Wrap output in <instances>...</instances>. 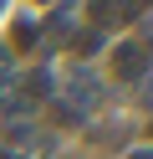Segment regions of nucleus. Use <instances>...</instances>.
Wrapping results in <instances>:
<instances>
[{
	"mask_svg": "<svg viewBox=\"0 0 153 159\" xmlns=\"http://www.w3.org/2000/svg\"><path fill=\"white\" fill-rule=\"evenodd\" d=\"M5 77H10V52L0 46V82H5Z\"/></svg>",
	"mask_w": 153,
	"mask_h": 159,
	"instance_id": "423d86ee",
	"label": "nucleus"
},
{
	"mask_svg": "<svg viewBox=\"0 0 153 159\" xmlns=\"http://www.w3.org/2000/svg\"><path fill=\"white\" fill-rule=\"evenodd\" d=\"M0 159H10V154H5V149H0Z\"/></svg>",
	"mask_w": 153,
	"mask_h": 159,
	"instance_id": "6e6552de",
	"label": "nucleus"
},
{
	"mask_svg": "<svg viewBox=\"0 0 153 159\" xmlns=\"http://www.w3.org/2000/svg\"><path fill=\"white\" fill-rule=\"evenodd\" d=\"M92 21H97V26L128 21V0H92Z\"/></svg>",
	"mask_w": 153,
	"mask_h": 159,
	"instance_id": "f03ea898",
	"label": "nucleus"
},
{
	"mask_svg": "<svg viewBox=\"0 0 153 159\" xmlns=\"http://www.w3.org/2000/svg\"><path fill=\"white\" fill-rule=\"evenodd\" d=\"M143 108H153V72L143 77Z\"/></svg>",
	"mask_w": 153,
	"mask_h": 159,
	"instance_id": "39448f33",
	"label": "nucleus"
},
{
	"mask_svg": "<svg viewBox=\"0 0 153 159\" xmlns=\"http://www.w3.org/2000/svg\"><path fill=\"white\" fill-rule=\"evenodd\" d=\"M51 113H56V123H82V118H77V108H71V103H51Z\"/></svg>",
	"mask_w": 153,
	"mask_h": 159,
	"instance_id": "20e7f679",
	"label": "nucleus"
},
{
	"mask_svg": "<svg viewBox=\"0 0 153 159\" xmlns=\"http://www.w3.org/2000/svg\"><path fill=\"white\" fill-rule=\"evenodd\" d=\"M143 72H148V52H143L138 41H117V46H112V77L138 82Z\"/></svg>",
	"mask_w": 153,
	"mask_h": 159,
	"instance_id": "f257e3e1",
	"label": "nucleus"
},
{
	"mask_svg": "<svg viewBox=\"0 0 153 159\" xmlns=\"http://www.w3.org/2000/svg\"><path fill=\"white\" fill-rule=\"evenodd\" d=\"M10 36H15V46H36V26H31V21H15Z\"/></svg>",
	"mask_w": 153,
	"mask_h": 159,
	"instance_id": "7ed1b4c3",
	"label": "nucleus"
},
{
	"mask_svg": "<svg viewBox=\"0 0 153 159\" xmlns=\"http://www.w3.org/2000/svg\"><path fill=\"white\" fill-rule=\"evenodd\" d=\"M128 159H153V149H133V154Z\"/></svg>",
	"mask_w": 153,
	"mask_h": 159,
	"instance_id": "0eeeda50",
	"label": "nucleus"
}]
</instances>
